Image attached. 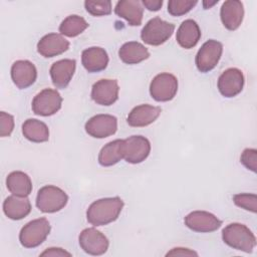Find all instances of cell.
<instances>
[{"label":"cell","instance_id":"1","mask_svg":"<svg viewBox=\"0 0 257 257\" xmlns=\"http://www.w3.org/2000/svg\"><path fill=\"white\" fill-rule=\"evenodd\" d=\"M123 205V201L119 197L98 199L88 207L86 219L95 227L107 225L118 218Z\"/></svg>","mask_w":257,"mask_h":257},{"label":"cell","instance_id":"2","mask_svg":"<svg viewBox=\"0 0 257 257\" xmlns=\"http://www.w3.org/2000/svg\"><path fill=\"white\" fill-rule=\"evenodd\" d=\"M222 239L229 247L251 253L256 246V237L252 231L241 223H231L222 230Z\"/></svg>","mask_w":257,"mask_h":257},{"label":"cell","instance_id":"3","mask_svg":"<svg viewBox=\"0 0 257 257\" xmlns=\"http://www.w3.org/2000/svg\"><path fill=\"white\" fill-rule=\"evenodd\" d=\"M68 202L67 194L52 185L42 187L36 196V207L43 213H55L63 209Z\"/></svg>","mask_w":257,"mask_h":257},{"label":"cell","instance_id":"4","mask_svg":"<svg viewBox=\"0 0 257 257\" xmlns=\"http://www.w3.org/2000/svg\"><path fill=\"white\" fill-rule=\"evenodd\" d=\"M175 25L160 17L149 20L141 31L142 40L152 46H159L165 43L173 35Z\"/></svg>","mask_w":257,"mask_h":257},{"label":"cell","instance_id":"5","mask_svg":"<svg viewBox=\"0 0 257 257\" xmlns=\"http://www.w3.org/2000/svg\"><path fill=\"white\" fill-rule=\"evenodd\" d=\"M50 229V223L46 218L32 220L20 230L19 241L25 248H35L45 241Z\"/></svg>","mask_w":257,"mask_h":257},{"label":"cell","instance_id":"6","mask_svg":"<svg viewBox=\"0 0 257 257\" xmlns=\"http://www.w3.org/2000/svg\"><path fill=\"white\" fill-rule=\"evenodd\" d=\"M178 91V79L169 72L157 74L151 81L150 94L156 101L172 100Z\"/></svg>","mask_w":257,"mask_h":257},{"label":"cell","instance_id":"7","mask_svg":"<svg viewBox=\"0 0 257 257\" xmlns=\"http://www.w3.org/2000/svg\"><path fill=\"white\" fill-rule=\"evenodd\" d=\"M62 104V97L56 89L45 88L38 92L32 100V110L35 114L41 116H50L55 114Z\"/></svg>","mask_w":257,"mask_h":257},{"label":"cell","instance_id":"8","mask_svg":"<svg viewBox=\"0 0 257 257\" xmlns=\"http://www.w3.org/2000/svg\"><path fill=\"white\" fill-rule=\"evenodd\" d=\"M223 52L221 42L210 39L206 41L198 50L195 57V63L200 72L206 73L211 71L218 64Z\"/></svg>","mask_w":257,"mask_h":257},{"label":"cell","instance_id":"9","mask_svg":"<svg viewBox=\"0 0 257 257\" xmlns=\"http://www.w3.org/2000/svg\"><path fill=\"white\" fill-rule=\"evenodd\" d=\"M151 153V143L143 136H132L122 141V157L130 164L144 162Z\"/></svg>","mask_w":257,"mask_h":257},{"label":"cell","instance_id":"10","mask_svg":"<svg viewBox=\"0 0 257 257\" xmlns=\"http://www.w3.org/2000/svg\"><path fill=\"white\" fill-rule=\"evenodd\" d=\"M78 242L85 253L94 256L104 254L109 246L106 236L95 228H86L82 230L79 234Z\"/></svg>","mask_w":257,"mask_h":257},{"label":"cell","instance_id":"11","mask_svg":"<svg viewBox=\"0 0 257 257\" xmlns=\"http://www.w3.org/2000/svg\"><path fill=\"white\" fill-rule=\"evenodd\" d=\"M185 225L192 231L199 233H210L218 230L222 221L214 214L207 211H193L184 219Z\"/></svg>","mask_w":257,"mask_h":257},{"label":"cell","instance_id":"12","mask_svg":"<svg viewBox=\"0 0 257 257\" xmlns=\"http://www.w3.org/2000/svg\"><path fill=\"white\" fill-rule=\"evenodd\" d=\"M244 81V75L240 69L236 67L228 68L218 78V90L224 97H234L242 91Z\"/></svg>","mask_w":257,"mask_h":257},{"label":"cell","instance_id":"13","mask_svg":"<svg viewBox=\"0 0 257 257\" xmlns=\"http://www.w3.org/2000/svg\"><path fill=\"white\" fill-rule=\"evenodd\" d=\"M84 128L90 137L104 139L115 134L117 130V119L111 114H96L85 122Z\"/></svg>","mask_w":257,"mask_h":257},{"label":"cell","instance_id":"14","mask_svg":"<svg viewBox=\"0 0 257 257\" xmlns=\"http://www.w3.org/2000/svg\"><path fill=\"white\" fill-rule=\"evenodd\" d=\"M119 86L115 79H100L91 88V98L99 105H111L118 98Z\"/></svg>","mask_w":257,"mask_h":257},{"label":"cell","instance_id":"15","mask_svg":"<svg viewBox=\"0 0 257 257\" xmlns=\"http://www.w3.org/2000/svg\"><path fill=\"white\" fill-rule=\"evenodd\" d=\"M37 77L35 65L29 60H17L11 66V78L20 89L31 86Z\"/></svg>","mask_w":257,"mask_h":257},{"label":"cell","instance_id":"16","mask_svg":"<svg viewBox=\"0 0 257 257\" xmlns=\"http://www.w3.org/2000/svg\"><path fill=\"white\" fill-rule=\"evenodd\" d=\"M220 17L226 29L236 30L240 27L244 18L243 3L238 0L225 1L220 9Z\"/></svg>","mask_w":257,"mask_h":257},{"label":"cell","instance_id":"17","mask_svg":"<svg viewBox=\"0 0 257 257\" xmlns=\"http://www.w3.org/2000/svg\"><path fill=\"white\" fill-rule=\"evenodd\" d=\"M68 48L69 41L58 33H48L37 43L38 53L46 58L62 54Z\"/></svg>","mask_w":257,"mask_h":257},{"label":"cell","instance_id":"18","mask_svg":"<svg viewBox=\"0 0 257 257\" xmlns=\"http://www.w3.org/2000/svg\"><path fill=\"white\" fill-rule=\"evenodd\" d=\"M76 67L74 59H61L55 61L49 70L53 85L56 88L64 89L70 82Z\"/></svg>","mask_w":257,"mask_h":257},{"label":"cell","instance_id":"19","mask_svg":"<svg viewBox=\"0 0 257 257\" xmlns=\"http://www.w3.org/2000/svg\"><path fill=\"white\" fill-rule=\"evenodd\" d=\"M162 109L160 106L151 104H140L135 106L128 113L126 121L128 125L134 127L147 126L153 123L161 114Z\"/></svg>","mask_w":257,"mask_h":257},{"label":"cell","instance_id":"20","mask_svg":"<svg viewBox=\"0 0 257 257\" xmlns=\"http://www.w3.org/2000/svg\"><path fill=\"white\" fill-rule=\"evenodd\" d=\"M114 13L127 21L131 26H140L143 21L144 8L138 0H120L115 4Z\"/></svg>","mask_w":257,"mask_h":257},{"label":"cell","instance_id":"21","mask_svg":"<svg viewBox=\"0 0 257 257\" xmlns=\"http://www.w3.org/2000/svg\"><path fill=\"white\" fill-rule=\"evenodd\" d=\"M81 63L88 72H99L106 68L108 64V55L103 48L92 46L82 51Z\"/></svg>","mask_w":257,"mask_h":257},{"label":"cell","instance_id":"22","mask_svg":"<svg viewBox=\"0 0 257 257\" xmlns=\"http://www.w3.org/2000/svg\"><path fill=\"white\" fill-rule=\"evenodd\" d=\"M201 38V30L198 23L193 19H187L179 26L176 40L185 49H191L197 45Z\"/></svg>","mask_w":257,"mask_h":257},{"label":"cell","instance_id":"23","mask_svg":"<svg viewBox=\"0 0 257 257\" xmlns=\"http://www.w3.org/2000/svg\"><path fill=\"white\" fill-rule=\"evenodd\" d=\"M31 211V204L27 197L9 196L3 202V212L11 220H21Z\"/></svg>","mask_w":257,"mask_h":257},{"label":"cell","instance_id":"24","mask_svg":"<svg viewBox=\"0 0 257 257\" xmlns=\"http://www.w3.org/2000/svg\"><path fill=\"white\" fill-rule=\"evenodd\" d=\"M118 56L125 64H138L150 57L148 48L138 41H128L123 43L119 50Z\"/></svg>","mask_w":257,"mask_h":257},{"label":"cell","instance_id":"25","mask_svg":"<svg viewBox=\"0 0 257 257\" xmlns=\"http://www.w3.org/2000/svg\"><path fill=\"white\" fill-rule=\"evenodd\" d=\"M8 191L18 197H27L32 192V182L30 177L21 171L11 172L6 178Z\"/></svg>","mask_w":257,"mask_h":257},{"label":"cell","instance_id":"26","mask_svg":"<svg viewBox=\"0 0 257 257\" xmlns=\"http://www.w3.org/2000/svg\"><path fill=\"white\" fill-rule=\"evenodd\" d=\"M22 134L32 143H44L49 140L48 126L36 118H28L23 122Z\"/></svg>","mask_w":257,"mask_h":257},{"label":"cell","instance_id":"27","mask_svg":"<svg viewBox=\"0 0 257 257\" xmlns=\"http://www.w3.org/2000/svg\"><path fill=\"white\" fill-rule=\"evenodd\" d=\"M122 141L123 140H114L102 147L98 154V163L100 166L110 167L123 159Z\"/></svg>","mask_w":257,"mask_h":257},{"label":"cell","instance_id":"28","mask_svg":"<svg viewBox=\"0 0 257 257\" xmlns=\"http://www.w3.org/2000/svg\"><path fill=\"white\" fill-rule=\"evenodd\" d=\"M88 27L86 20L78 15L67 16L59 25V32L61 35L67 37H75L81 34Z\"/></svg>","mask_w":257,"mask_h":257},{"label":"cell","instance_id":"29","mask_svg":"<svg viewBox=\"0 0 257 257\" xmlns=\"http://www.w3.org/2000/svg\"><path fill=\"white\" fill-rule=\"evenodd\" d=\"M197 3L196 0H170L168 2V12L172 16H182L190 12Z\"/></svg>","mask_w":257,"mask_h":257},{"label":"cell","instance_id":"30","mask_svg":"<svg viewBox=\"0 0 257 257\" xmlns=\"http://www.w3.org/2000/svg\"><path fill=\"white\" fill-rule=\"evenodd\" d=\"M84 7L85 10L92 16H105L111 13V2L109 0H87L84 2Z\"/></svg>","mask_w":257,"mask_h":257},{"label":"cell","instance_id":"31","mask_svg":"<svg viewBox=\"0 0 257 257\" xmlns=\"http://www.w3.org/2000/svg\"><path fill=\"white\" fill-rule=\"evenodd\" d=\"M233 202L236 206L250 211L252 213L257 212V196L256 194L249 193H241L233 196Z\"/></svg>","mask_w":257,"mask_h":257},{"label":"cell","instance_id":"32","mask_svg":"<svg viewBox=\"0 0 257 257\" xmlns=\"http://www.w3.org/2000/svg\"><path fill=\"white\" fill-rule=\"evenodd\" d=\"M240 162L243 166L256 173L257 171V151L255 149H245L240 157Z\"/></svg>","mask_w":257,"mask_h":257},{"label":"cell","instance_id":"33","mask_svg":"<svg viewBox=\"0 0 257 257\" xmlns=\"http://www.w3.org/2000/svg\"><path fill=\"white\" fill-rule=\"evenodd\" d=\"M14 128V117L13 115L1 111L0 112V136L2 138L9 137Z\"/></svg>","mask_w":257,"mask_h":257},{"label":"cell","instance_id":"34","mask_svg":"<svg viewBox=\"0 0 257 257\" xmlns=\"http://www.w3.org/2000/svg\"><path fill=\"white\" fill-rule=\"evenodd\" d=\"M166 256H198V253L189 248L176 247L170 250Z\"/></svg>","mask_w":257,"mask_h":257},{"label":"cell","instance_id":"35","mask_svg":"<svg viewBox=\"0 0 257 257\" xmlns=\"http://www.w3.org/2000/svg\"><path fill=\"white\" fill-rule=\"evenodd\" d=\"M40 256H69L70 257L71 254L62 248L51 247V248H47L45 251H43L40 254Z\"/></svg>","mask_w":257,"mask_h":257},{"label":"cell","instance_id":"36","mask_svg":"<svg viewBox=\"0 0 257 257\" xmlns=\"http://www.w3.org/2000/svg\"><path fill=\"white\" fill-rule=\"evenodd\" d=\"M142 4L150 11H159L163 6L162 0H143Z\"/></svg>","mask_w":257,"mask_h":257},{"label":"cell","instance_id":"37","mask_svg":"<svg viewBox=\"0 0 257 257\" xmlns=\"http://www.w3.org/2000/svg\"><path fill=\"white\" fill-rule=\"evenodd\" d=\"M217 3H218V0L213 1V2L204 1V2H203V6H204V8H205V9H208V8H211L212 6H214V5H215V4H217Z\"/></svg>","mask_w":257,"mask_h":257}]
</instances>
